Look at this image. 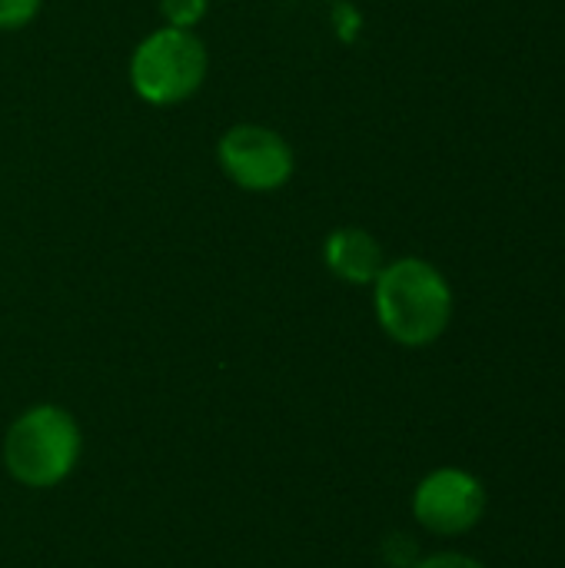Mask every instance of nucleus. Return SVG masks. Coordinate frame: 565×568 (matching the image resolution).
I'll return each mask as SVG.
<instances>
[{
	"mask_svg": "<svg viewBox=\"0 0 565 568\" xmlns=\"http://www.w3.org/2000/svg\"><path fill=\"white\" fill-rule=\"evenodd\" d=\"M373 310L383 333L406 346H433L453 320L450 280L423 256H400L373 283Z\"/></svg>",
	"mask_w": 565,
	"mask_h": 568,
	"instance_id": "1",
	"label": "nucleus"
},
{
	"mask_svg": "<svg viewBox=\"0 0 565 568\" xmlns=\"http://www.w3.org/2000/svg\"><path fill=\"white\" fill-rule=\"evenodd\" d=\"M77 419L50 403L23 409L3 436V466L27 489H50L63 483L80 459Z\"/></svg>",
	"mask_w": 565,
	"mask_h": 568,
	"instance_id": "2",
	"label": "nucleus"
},
{
	"mask_svg": "<svg viewBox=\"0 0 565 568\" xmlns=\"http://www.w3.org/2000/svg\"><path fill=\"white\" fill-rule=\"evenodd\" d=\"M130 87L150 106H176L200 93L210 73L206 43L196 30L157 27L130 53Z\"/></svg>",
	"mask_w": 565,
	"mask_h": 568,
	"instance_id": "3",
	"label": "nucleus"
},
{
	"mask_svg": "<svg viewBox=\"0 0 565 568\" xmlns=\"http://www.w3.org/2000/svg\"><path fill=\"white\" fill-rule=\"evenodd\" d=\"M216 166L243 193H276L296 173V150L266 123H233L216 140Z\"/></svg>",
	"mask_w": 565,
	"mask_h": 568,
	"instance_id": "4",
	"label": "nucleus"
},
{
	"mask_svg": "<svg viewBox=\"0 0 565 568\" xmlns=\"http://www.w3.org/2000/svg\"><path fill=\"white\" fill-rule=\"evenodd\" d=\"M413 516L433 536H466L486 516V486L460 466H440L420 479L413 493Z\"/></svg>",
	"mask_w": 565,
	"mask_h": 568,
	"instance_id": "5",
	"label": "nucleus"
},
{
	"mask_svg": "<svg viewBox=\"0 0 565 568\" xmlns=\"http://www.w3.org/2000/svg\"><path fill=\"white\" fill-rule=\"evenodd\" d=\"M323 266L350 286H373L386 266V256H383L380 240L370 230L336 226L323 240Z\"/></svg>",
	"mask_w": 565,
	"mask_h": 568,
	"instance_id": "6",
	"label": "nucleus"
},
{
	"mask_svg": "<svg viewBox=\"0 0 565 568\" xmlns=\"http://www.w3.org/2000/svg\"><path fill=\"white\" fill-rule=\"evenodd\" d=\"M157 10H160L167 27L193 30L210 13V0H157Z\"/></svg>",
	"mask_w": 565,
	"mask_h": 568,
	"instance_id": "7",
	"label": "nucleus"
},
{
	"mask_svg": "<svg viewBox=\"0 0 565 568\" xmlns=\"http://www.w3.org/2000/svg\"><path fill=\"white\" fill-rule=\"evenodd\" d=\"M43 0H0V30L3 33H17L23 27H30L40 13Z\"/></svg>",
	"mask_w": 565,
	"mask_h": 568,
	"instance_id": "8",
	"label": "nucleus"
},
{
	"mask_svg": "<svg viewBox=\"0 0 565 568\" xmlns=\"http://www.w3.org/2000/svg\"><path fill=\"white\" fill-rule=\"evenodd\" d=\"M413 568H486L480 559L466 556V552H433V556H423L416 559Z\"/></svg>",
	"mask_w": 565,
	"mask_h": 568,
	"instance_id": "9",
	"label": "nucleus"
}]
</instances>
